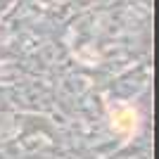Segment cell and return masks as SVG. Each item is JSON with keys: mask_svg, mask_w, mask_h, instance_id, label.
<instances>
[{"mask_svg": "<svg viewBox=\"0 0 159 159\" xmlns=\"http://www.w3.org/2000/svg\"><path fill=\"white\" fill-rule=\"evenodd\" d=\"M112 126L121 135H131L138 131V112L128 105H116L112 107Z\"/></svg>", "mask_w": 159, "mask_h": 159, "instance_id": "obj_1", "label": "cell"}]
</instances>
